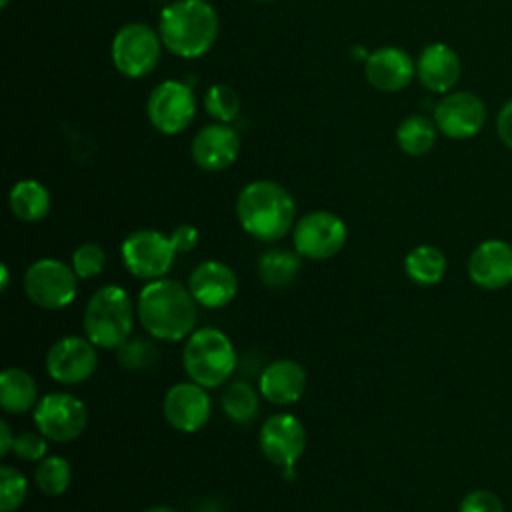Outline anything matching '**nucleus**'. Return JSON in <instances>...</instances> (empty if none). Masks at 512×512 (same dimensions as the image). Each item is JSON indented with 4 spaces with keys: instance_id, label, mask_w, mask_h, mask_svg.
Listing matches in <instances>:
<instances>
[{
    "instance_id": "obj_1",
    "label": "nucleus",
    "mask_w": 512,
    "mask_h": 512,
    "mask_svg": "<svg viewBox=\"0 0 512 512\" xmlns=\"http://www.w3.org/2000/svg\"><path fill=\"white\" fill-rule=\"evenodd\" d=\"M156 30L164 50L184 60H196L216 44L220 18L208 0H170L160 10Z\"/></svg>"
},
{
    "instance_id": "obj_15",
    "label": "nucleus",
    "mask_w": 512,
    "mask_h": 512,
    "mask_svg": "<svg viewBox=\"0 0 512 512\" xmlns=\"http://www.w3.org/2000/svg\"><path fill=\"white\" fill-rule=\"evenodd\" d=\"M162 412L166 422L184 434L198 432L204 428L212 414V402L204 386L196 382H178L168 388Z\"/></svg>"
},
{
    "instance_id": "obj_40",
    "label": "nucleus",
    "mask_w": 512,
    "mask_h": 512,
    "mask_svg": "<svg viewBox=\"0 0 512 512\" xmlns=\"http://www.w3.org/2000/svg\"><path fill=\"white\" fill-rule=\"evenodd\" d=\"M10 4V0H0V8H6Z\"/></svg>"
},
{
    "instance_id": "obj_22",
    "label": "nucleus",
    "mask_w": 512,
    "mask_h": 512,
    "mask_svg": "<svg viewBox=\"0 0 512 512\" xmlns=\"http://www.w3.org/2000/svg\"><path fill=\"white\" fill-rule=\"evenodd\" d=\"M50 204L48 188L34 178L18 180L8 192V208L22 222L44 220L50 212Z\"/></svg>"
},
{
    "instance_id": "obj_35",
    "label": "nucleus",
    "mask_w": 512,
    "mask_h": 512,
    "mask_svg": "<svg viewBox=\"0 0 512 512\" xmlns=\"http://www.w3.org/2000/svg\"><path fill=\"white\" fill-rule=\"evenodd\" d=\"M198 238H200L198 228L192 226V224H180V226H176V228L170 232V242H172L176 254H178V252H190V250H194L196 244H198Z\"/></svg>"
},
{
    "instance_id": "obj_19",
    "label": "nucleus",
    "mask_w": 512,
    "mask_h": 512,
    "mask_svg": "<svg viewBox=\"0 0 512 512\" xmlns=\"http://www.w3.org/2000/svg\"><path fill=\"white\" fill-rule=\"evenodd\" d=\"M188 290L204 308H224L238 292L234 270L220 260L200 262L188 276Z\"/></svg>"
},
{
    "instance_id": "obj_33",
    "label": "nucleus",
    "mask_w": 512,
    "mask_h": 512,
    "mask_svg": "<svg viewBox=\"0 0 512 512\" xmlns=\"http://www.w3.org/2000/svg\"><path fill=\"white\" fill-rule=\"evenodd\" d=\"M48 438L42 432H20L14 438V454L26 462H40L48 454Z\"/></svg>"
},
{
    "instance_id": "obj_36",
    "label": "nucleus",
    "mask_w": 512,
    "mask_h": 512,
    "mask_svg": "<svg viewBox=\"0 0 512 512\" xmlns=\"http://www.w3.org/2000/svg\"><path fill=\"white\" fill-rule=\"evenodd\" d=\"M496 134L500 142L512 150V98L506 100L496 114Z\"/></svg>"
},
{
    "instance_id": "obj_16",
    "label": "nucleus",
    "mask_w": 512,
    "mask_h": 512,
    "mask_svg": "<svg viewBox=\"0 0 512 512\" xmlns=\"http://www.w3.org/2000/svg\"><path fill=\"white\" fill-rule=\"evenodd\" d=\"M362 64L366 82L378 92H400L416 78V60L400 46H378Z\"/></svg>"
},
{
    "instance_id": "obj_4",
    "label": "nucleus",
    "mask_w": 512,
    "mask_h": 512,
    "mask_svg": "<svg viewBox=\"0 0 512 512\" xmlns=\"http://www.w3.org/2000/svg\"><path fill=\"white\" fill-rule=\"evenodd\" d=\"M82 324L86 338L96 348H120L134 326V308L128 292L116 284L96 290L84 308Z\"/></svg>"
},
{
    "instance_id": "obj_3",
    "label": "nucleus",
    "mask_w": 512,
    "mask_h": 512,
    "mask_svg": "<svg viewBox=\"0 0 512 512\" xmlns=\"http://www.w3.org/2000/svg\"><path fill=\"white\" fill-rule=\"evenodd\" d=\"M236 218L248 236L276 242L294 228L296 202L282 184L266 178L252 180L238 192Z\"/></svg>"
},
{
    "instance_id": "obj_39",
    "label": "nucleus",
    "mask_w": 512,
    "mask_h": 512,
    "mask_svg": "<svg viewBox=\"0 0 512 512\" xmlns=\"http://www.w3.org/2000/svg\"><path fill=\"white\" fill-rule=\"evenodd\" d=\"M142 512H178V510H174L170 506H150V508H146Z\"/></svg>"
},
{
    "instance_id": "obj_24",
    "label": "nucleus",
    "mask_w": 512,
    "mask_h": 512,
    "mask_svg": "<svg viewBox=\"0 0 512 512\" xmlns=\"http://www.w3.org/2000/svg\"><path fill=\"white\" fill-rule=\"evenodd\" d=\"M300 254L294 250H280L272 248L260 254L256 270L260 282L270 290H284L294 284L298 272H300Z\"/></svg>"
},
{
    "instance_id": "obj_6",
    "label": "nucleus",
    "mask_w": 512,
    "mask_h": 512,
    "mask_svg": "<svg viewBox=\"0 0 512 512\" xmlns=\"http://www.w3.org/2000/svg\"><path fill=\"white\" fill-rule=\"evenodd\" d=\"M162 38L156 28L144 22L120 26L110 44V58L118 74L130 80L152 74L162 60Z\"/></svg>"
},
{
    "instance_id": "obj_21",
    "label": "nucleus",
    "mask_w": 512,
    "mask_h": 512,
    "mask_svg": "<svg viewBox=\"0 0 512 512\" xmlns=\"http://www.w3.org/2000/svg\"><path fill=\"white\" fill-rule=\"evenodd\" d=\"M258 390L274 406L294 404L306 390V370L296 360L278 358L260 372Z\"/></svg>"
},
{
    "instance_id": "obj_30",
    "label": "nucleus",
    "mask_w": 512,
    "mask_h": 512,
    "mask_svg": "<svg viewBox=\"0 0 512 512\" xmlns=\"http://www.w3.org/2000/svg\"><path fill=\"white\" fill-rule=\"evenodd\" d=\"M28 496V480L14 466H0V512L18 510Z\"/></svg>"
},
{
    "instance_id": "obj_11",
    "label": "nucleus",
    "mask_w": 512,
    "mask_h": 512,
    "mask_svg": "<svg viewBox=\"0 0 512 512\" xmlns=\"http://www.w3.org/2000/svg\"><path fill=\"white\" fill-rule=\"evenodd\" d=\"M120 254L126 270L132 276L142 280H158L170 270L176 250L170 236L154 228H140L124 238Z\"/></svg>"
},
{
    "instance_id": "obj_29",
    "label": "nucleus",
    "mask_w": 512,
    "mask_h": 512,
    "mask_svg": "<svg viewBox=\"0 0 512 512\" xmlns=\"http://www.w3.org/2000/svg\"><path fill=\"white\" fill-rule=\"evenodd\" d=\"M204 110L214 118V122L230 124L240 114V96L228 84H212L204 94Z\"/></svg>"
},
{
    "instance_id": "obj_27",
    "label": "nucleus",
    "mask_w": 512,
    "mask_h": 512,
    "mask_svg": "<svg viewBox=\"0 0 512 512\" xmlns=\"http://www.w3.org/2000/svg\"><path fill=\"white\" fill-rule=\"evenodd\" d=\"M258 408V394L248 382H232L222 396V410L236 424H250L256 418Z\"/></svg>"
},
{
    "instance_id": "obj_13",
    "label": "nucleus",
    "mask_w": 512,
    "mask_h": 512,
    "mask_svg": "<svg viewBox=\"0 0 512 512\" xmlns=\"http://www.w3.org/2000/svg\"><path fill=\"white\" fill-rule=\"evenodd\" d=\"M88 422L86 404L68 392H52L38 400L34 406V424L48 440L72 442Z\"/></svg>"
},
{
    "instance_id": "obj_17",
    "label": "nucleus",
    "mask_w": 512,
    "mask_h": 512,
    "mask_svg": "<svg viewBox=\"0 0 512 512\" xmlns=\"http://www.w3.org/2000/svg\"><path fill=\"white\" fill-rule=\"evenodd\" d=\"M240 154V134L230 124L212 122L202 126L190 144V156L204 172L230 168Z\"/></svg>"
},
{
    "instance_id": "obj_41",
    "label": "nucleus",
    "mask_w": 512,
    "mask_h": 512,
    "mask_svg": "<svg viewBox=\"0 0 512 512\" xmlns=\"http://www.w3.org/2000/svg\"><path fill=\"white\" fill-rule=\"evenodd\" d=\"M254 2H274V0H254Z\"/></svg>"
},
{
    "instance_id": "obj_31",
    "label": "nucleus",
    "mask_w": 512,
    "mask_h": 512,
    "mask_svg": "<svg viewBox=\"0 0 512 512\" xmlns=\"http://www.w3.org/2000/svg\"><path fill=\"white\" fill-rule=\"evenodd\" d=\"M106 254L94 242H84L72 252V270L80 280H90L104 270Z\"/></svg>"
},
{
    "instance_id": "obj_34",
    "label": "nucleus",
    "mask_w": 512,
    "mask_h": 512,
    "mask_svg": "<svg viewBox=\"0 0 512 512\" xmlns=\"http://www.w3.org/2000/svg\"><path fill=\"white\" fill-rule=\"evenodd\" d=\"M458 512H504V504L494 492L478 488L462 498Z\"/></svg>"
},
{
    "instance_id": "obj_26",
    "label": "nucleus",
    "mask_w": 512,
    "mask_h": 512,
    "mask_svg": "<svg viewBox=\"0 0 512 512\" xmlns=\"http://www.w3.org/2000/svg\"><path fill=\"white\" fill-rule=\"evenodd\" d=\"M404 272L418 286H434L446 274V256L432 244L414 246L404 258Z\"/></svg>"
},
{
    "instance_id": "obj_28",
    "label": "nucleus",
    "mask_w": 512,
    "mask_h": 512,
    "mask_svg": "<svg viewBox=\"0 0 512 512\" xmlns=\"http://www.w3.org/2000/svg\"><path fill=\"white\" fill-rule=\"evenodd\" d=\"M72 480L70 462L64 456H46L38 462L34 482L46 496H60L68 490Z\"/></svg>"
},
{
    "instance_id": "obj_37",
    "label": "nucleus",
    "mask_w": 512,
    "mask_h": 512,
    "mask_svg": "<svg viewBox=\"0 0 512 512\" xmlns=\"http://www.w3.org/2000/svg\"><path fill=\"white\" fill-rule=\"evenodd\" d=\"M14 438H16V436H12V430H10L8 422L2 420V422H0V454H2V456H6V454L12 450Z\"/></svg>"
},
{
    "instance_id": "obj_32",
    "label": "nucleus",
    "mask_w": 512,
    "mask_h": 512,
    "mask_svg": "<svg viewBox=\"0 0 512 512\" xmlns=\"http://www.w3.org/2000/svg\"><path fill=\"white\" fill-rule=\"evenodd\" d=\"M116 350H118L120 364L128 370H142V368L150 366L156 360V348L152 346V342L142 340V338L126 340Z\"/></svg>"
},
{
    "instance_id": "obj_14",
    "label": "nucleus",
    "mask_w": 512,
    "mask_h": 512,
    "mask_svg": "<svg viewBox=\"0 0 512 512\" xmlns=\"http://www.w3.org/2000/svg\"><path fill=\"white\" fill-rule=\"evenodd\" d=\"M96 366V346L82 336H62L50 346L46 354V370L50 378L66 386L88 380Z\"/></svg>"
},
{
    "instance_id": "obj_9",
    "label": "nucleus",
    "mask_w": 512,
    "mask_h": 512,
    "mask_svg": "<svg viewBox=\"0 0 512 512\" xmlns=\"http://www.w3.org/2000/svg\"><path fill=\"white\" fill-rule=\"evenodd\" d=\"M258 446L268 462L278 466L286 478H292L306 448V428L298 416L276 412L260 426Z\"/></svg>"
},
{
    "instance_id": "obj_38",
    "label": "nucleus",
    "mask_w": 512,
    "mask_h": 512,
    "mask_svg": "<svg viewBox=\"0 0 512 512\" xmlns=\"http://www.w3.org/2000/svg\"><path fill=\"white\" fill-rule=\"evenodd\" d=\"M0 272H2V280H0V288L6 290L8 288V282H10V272H8V266L2 264L0 266Z\"/></svg>"
},
{
    "instance_id": "obj_12",
    "label": "nucleus",
    "mask_w": 512,
    "mask_h": 512,
    "mask_svg": "<svg viewBox=\"0 0 512 512\" xmlns=\"http://www.w3.org/2000/svg\"><path fill=\"white\" fill-rule=\"evenodd\" d=\"M486 104L470 90H452L434 104L432 120L438 132L450 140H468L486 124Z\"/></svg>"
},
{
    "instance_id": "obj_18",
    "label": "nucleus",
    "mask_w": 512,
    "mask_h": 512,
    "mask_svg": "<svg viewBox=\"0 0 512 512\" xmlns=\"http://www.w3.org/2000/svg\"><path fill=\"white\" fill-rule=\"evenodd\" d=\"M462 76L458 52L446 42L426 44L416 58V78L432 94H448Z\"/></svg>"
},
{
    "instance_id": "obj_7",
    "label": "nucleus",
    "mask_w": 512,
    "mask_h": 512,
    "mask_svg": "<svg viewBox=\"0 0 512 512\" xmlns=\"http://www.w3.org/2000/svg\"><path fill=\"white\" fill-rule=\"evenodd\" d=\"M78 276L72 266L56 258H40L24 272V292L30 302L46 310H60L74 302Z\"/></svg>"
},
{
    "instance_id": "obj_8",
    "label": "nucleus",
    "mask_w": 512,
    "mask_h": 512,
    "mask_svg": "<svg viewBox=\"0 0 512 512\" xmlns=\"http://www.w3.org/2000/svg\"><path fill=\"white\" fill-rule=\"evenodd\" d=\"M146 116L156 132L164 136L182 134L196 116V96L182 80H162L146 98Z\"/></svg>"
},
{
    "instance_id": "obj_5",
    "label": "nucleus",
    "mask_w": 512,
    "mask_h": 512,
    "mask_svg": "<svg viewBox=\"0 0 512 512\" xmlns=\"http://www.w3.org/2000/svg\"><path fill=\"white\" fill-rule=\"evenodd\" d=\"M236 348L218 328L206 326L194 330L184 344L182 364L188 378L204 388L222 386L236 370Z\"/></svg>"
},
{
    "instance_id": "obj_2",
    "label": "nucleus",
    "mask_w": 512,
    "mask_h": 512,
    "mask_svg": "<svg viewBox=\"0 0 512 512\" xmlns=\"http://www.w3.org/2000/svg\"><path fill=\"white\" fill-rule=\"evenodd\" d=\"M136 314L144 330L156 340L178 342L188 338L196 326V300L186 286L170 278L144 284L138 294Z\"/></svg>"
},
{
    "instance_id": "obj_20",
    "label": "nucleus",
    "mask_w": 512,
    "mask_h": 512,
    "mask_svg": "<svg viewBox=\"0 0 512 512\" xmlns=\"http://www.w3.org/2000/svg\"><path fill=\"white\" fill-rule=\"evenodd\" d=\"M470 280L484 290H500L512 282V244L490 238L480 242L468 258Z\"/></svg>"
},
{
    "instance_id": "obj_10",
    "label": "nucleus",
    "mask_w": 512,
    "mask_h": 512,
    "mask_svg": "<svg viewBox=\"0 0 512 512\" xmlns=\"http://www.w3.org/2000/svg\"><path fill=\"white\" fill-rule=\"evenodd\" d=\"M348 238L346 224L328 210H312L300 216L292 228L294 250L308 260H326L336 256Z\"/></svg>"
},
{
    "instance_id": "obj_23",
    "label": "nucleus",
    "mask_w": 512,
    "mask_h": 512,
    "mask_svg": "<svg viewBox=\"0 0 512 512\" xmlns=\"http://www.w3.org/2000/svg\"><path fill=\"white\" fill-rule=\"evenodd\" d=\"M34 378L24 368H6L0 374V404L6 414H24L38 402Z\"/></svg>"
},
{
    "instance_id": "obj_25",
    "label": "nucleus",
    "mask_w": 512,
    "mask_h": 512,
    "mask_svg": "<svg viewBox=\"0 0 512 512\" xmlns=\"http://www.w3.org/2000/svg\"><path fill=\"white\" fill-rule=\"evenodd\" d=\"M438 134L440 132L432 118H428L424 114H410L400 120L394 136H396V146L400 148V152H404L406 156H412V158H420V156H426L434 148Z\"/></svg>"
}]
</instances>
